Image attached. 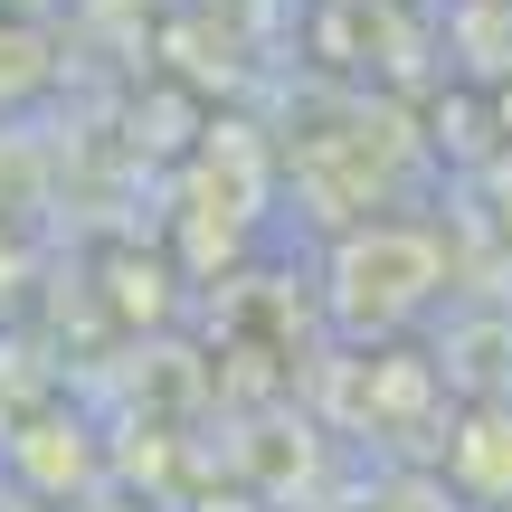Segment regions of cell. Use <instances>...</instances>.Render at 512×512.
Masks as SVG:
<instances>
[{"instance_id":"1","label":"cell","mask_w":512,"mask_h":512,"mask_svg":"<svg viewBox=\"0 0 512 512\" xmlns=\"http://www.w3.org/2000/svg\"><path fill=\"white\" fill-rule=\"evenodd\" d=\"M446 285V247L408 219H370L351 228L342 256H332V323L342 332H389L408 313H427Z\"/></svg>"}]
</instances>
